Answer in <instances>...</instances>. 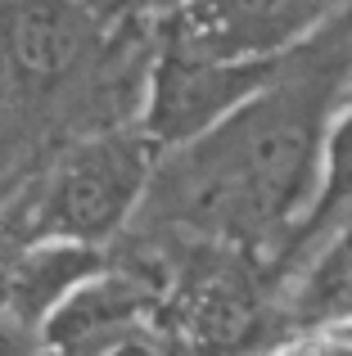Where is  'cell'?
I'll return each mask as SVG.
<instances>
[{"label":"cell","instance_id":"1","mask_svg":"<svg viewBox=\"0 0 352 356\" xmlns=\"http://www.w3.org/2000/svg\"><path fill=\"white\" fill-rule=\"evenodd\" d=\"M141 239L163 261L154 330L185 356H262L289 330L275 307V275L253 248L181 230H141Z\"/></svg>","mask_w":352,"mask_h":356},{"label":"cell","instance_id":"2","mask_svg":"<svg viewBox=\"0 0 352 356\" xmlns=\"http://www.w3.org/2000/svg\"><path fill=\"white\" fill-rule=\"evenodd\" d=\"M168 149L136 127H109L54 154L36 181L23 185L5 217V248L36 239L118 243L131 217H141L159 163Z\"/></svg>","mask_w":352,"mask_h":356},{"label":"cell","instance_id":"3","mask_svg":"<svg viewBox=\"0 0 352 356\" xmlns=\"http://www.w3.org/2000/svg\"><path fill=\"white\" fill-rule=\"evenodd\" d=\"M289 54L280 59H203L163 45L150 63L141 99V131L163 149H185L226 127L239 108L280 81Z\"/></svg>","mask_w":352,"mask_h":356},{"label":"cell","instance_id":"4","mask_svg":"<svg viewBox=\"0 0 352 356\" xmlns=\"http://www.w3.org/2000/svg\"><path fill=\"white\" fill-rule=\"evenodd\" d=\"M163 307V261L150 239H118V261L72 289L50 321L41 325L36 343L41 356H109L122 343L154 330Z\"/></svg>","mask_w":352,"mask_h":356},{"label":"cell","instance_id":"5","mask_svg":"<svg viewBox=\"0 0 352 356\" xmlns=\"http://www.w3.org/2000/svg\"><path fill=\"white\" fill-rule=\"evenodd\" d=\"M348 0H190L163 45L203 59H280L326 32Z\"/></svg>","mask_w":352,"mask_h":356},{"label":"cell","instance_id":"6","mask_svg":"<svg viewBox=\"0 0 352 356\" xmlns=\"http://www.w3.org/2000/svg\"><path fill=\"white\" fill-rule=\"evenodd\" d=\"M113 27L90 0H5V72L18 104L63 90L104 54Z\"/></svg>","mask_w":352,"mask_h":356},{"label":"cell","instance_id":"7","mask_svg":"<svg viewBox=\"0 0 352 356\" xmlns=\"http://www.w3.org/2000/svg\"><path fill=\"white\" fill-rule=\"evenodd\" d=\"M118 261V243H77V239H36L5 248V325L41 334L50 312Z\"/></svg>","mask_w":352,"mask_h":356},{"label":"cell","instance_id":"8","mask_svg":"<svg viewBox=\"0 0 352 356\" xmlns=\"http://www.w3.org/2000/svg\"><path fill=\"white\" fill-rule=\"evenodd\" d=\"M352 316V230H344L298 280V293L285 307L289 325L307 321H344Z\"/></svg>","mask_w":352,"mask_h":356},{"label":"cell","instance_id":"9","mask_svg":"<svg viewBox=\"0 0 352 356\" xmlns=\"http://www.w3.org/2000/svg\"><path fill=\"white\" fill-rule=\"evenodd\" d=\"M262 356H352V316L289 325Z\"/></svg>","mask_w":352,"mask_h":356},{"label":"cell","instance_id":"10","mask_svg":"<svg viewBox=\"0 0 352 356\" xmlns=\"http://www.w3.org/2000/svg\"><path fill=\"white\" fill-rule=\"evenodd\" d=\"M90 5L99 9V18H104L109 27L145 32V27H168L190 0H90Z\"/></svg>","mask_w":352,"mask_h":356},{"label":"cell","instance_id":"11","mask_svg":"<svg viewBox=\"0 0 352 356\" xmlns=\"http://www.w3.org/2000/svg\"><path fill=\"white\" fill-rule=\"evenodd\" d=\"M109 356H185L176 343L168 339V334H159V330H150V334H141V339H131V343H122L118 352H109Z\"/></svg>","mask_w":352,"mask_h":356}]
</instances>
